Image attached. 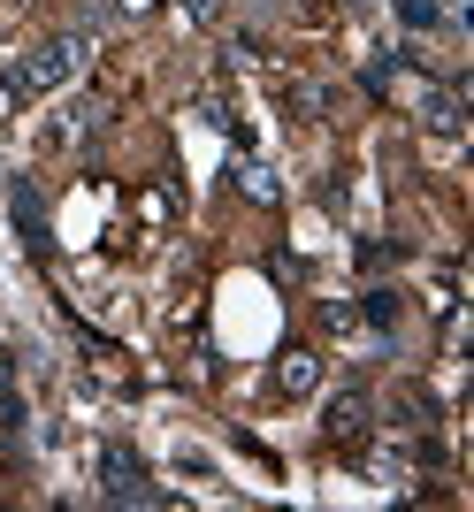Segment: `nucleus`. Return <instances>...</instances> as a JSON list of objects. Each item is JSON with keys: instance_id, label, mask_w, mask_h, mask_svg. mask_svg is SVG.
I'll return each mask as SVG.
<instances>
[{"instance_id": "nucleus-1", "label": "nucleus", "mask_w": 474, "mask_h": 512, "mask_svg": "<svg viewBox=\"0 0 474 512\" xmlns=\"http://www.w3.org/2000/svg\"><path fill=\"white\" fill-rule=\"evenodd\" d=\"M85 69V31H69V39H54V46H31L16 69H8V92H54V85H69Z\"/></svg>"}, {"instance_id": "nucleus-2", "label": "nucleus", "mask_w": 474, "mask_h": 512, "mask_svg": "<svg viewBox=\"0 0 474 512\" xmlns=\"http://www.w3.org/2000/svg\"><path fill=\"white\" fill-rule=\"evenodd\" d=\"M100 490H108L115 505H161V490L146 482V459L130 444H100Z\"/></svg>"}, {"instance_id": "nucleus-3", "label": "nucleus", "mask_w": 474, "mask_h": 512, "mask_svg": "<svg viewBox=\"0 0 474 512\" xmlns=\"http://www.w3.org/2000/svg\"><path fill=\"white\" fill-rule=\"evenodd\" d=\"M329 444H360V436H367V398H360V390H345V398H337V406H329Z\"/></svg>"}, {"instance_id": "nucleus-4", "label": "nucleus", "mask_w": 474, "mask_h": 512, "mask_svg": "<svg viewBox=\"0 0 474 512\" xmlns=\"http://www.w3.org/2000/svg\"><path fill=\"white\" fill-rule=\"evenodd\" d=\"M314 383H322V360H314V352H283V367H276V390H283V398H306Z\"/></svg>"}, {"instance_id": "nucleus-5", "label": "nucleus", "mask_w": 474, "mask_h": 512, "mask_svg": "<svg viewBox=\"0 0 474 512\" xmlns=\"http://www.w3.org/2000/svg\"><path fill=\"white\" fill-rule=\"evenodd\" d=\"M16 230H23V245H46V214H39L31 184H16Z\"/></svg>"}, {"instance_id": "nucleus-6", "label": "nucleus", "mask_w": 474, "mask_h": 512, "mask_svg": "<svg viewBox=\"0 0 474 512\" xmlns=\"http://www.w3.org/2000/svg\"><path fill=\"white\" fill-rule=\"evenodd\" d=\"M23 421V398H16V352H0V428Z\"/></svg>"}, {"instance_id": "nucleus-7", "label": "nucleus", "mask_w": 474, "mask_h": 512, "mask_svg": "<svg viewBox=\"0 0 474 512\" xmlns=\"http://www.w3.org/2000/svg\"><path fill=\"white\" fill-rule=\"evenodd\" d=\"M398 23L406 31H444V0H398Z\"/></svg>"}, {"instance_id": "nucleus-8", "label": "nucleus", "mask_w": 474, "mask_h": 512, "mask_svg": "<svg viewBox=\"0 0 474 512\" xmlns=\"http://www.w3.org/2000/svg\"><path fill=\"white\" fill-rule=\"evenodd\" d=\"M429 130H444V138H452V130H459V92L429 85Z\"/></svg>"}, {"instance_id": "nucleus-9", "label": "nucleus", "mask_w": 474, "mask_h": 512, "mask_svg": "<svg viewBox=\"0 0 474 512\" xmlns=\"http://www.w3.org/2000/svg\"><path fill=\"white\" fill-rule=\"evenodd\" d=\"M367 321H375V329H390V321H398V299H390V291H375V299H367Z\"/></svg>"}, {"instance_id": "nucleus-10", "label": "nucleus", "mask_w": 474, "mask_h": 512, "mask_svg": "<svg viewBox=\"0 0 474 512\" xmlns=\"http://www.w3.org/2000/svg\"><path fill=\"white\" fill-rule=\"evenodd\" d=\"M184 8H192L199 23H215V8H222V0H184Z\"/></svg>"}]
</instances>
